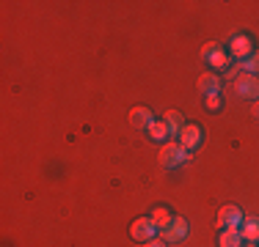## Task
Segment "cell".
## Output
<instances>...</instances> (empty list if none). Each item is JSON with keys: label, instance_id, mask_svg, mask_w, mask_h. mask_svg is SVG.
<instances>
[{"label": "cell", "instance_id": "19", "mask_svg": "<svg viewBox=\"0 0 259 247\" xmlns=\"http://www.w3.org/2000/svg\"><path fill=\"white\" fill-rule=\"evenodd\" d=\"M146 247H165V242H160V239H152V242H146Z\"/></svg>", "mask_w": 259, "mask_h": 247}, {"label": "cell", "instance_id": "11", "mask_svg": "<svg viewBox=\"0 0 259 247\" xmlns=\"http://www.w3.org/2000/svg\"><path fill=\"white\" fill-rule=\"evenodd\" d=\"M240 236H243V242H259V220H248L243 222V228H240Z\"/></svg>", "mask_w": 259, "mask_h": 247}, {"label": "cell", "instance_id": "21", "mask_svg": "<svg viewBox=\"0 0 259 247\" xmlns=\"http://www.w3.org/2000/svg\"><path fill=\"white\" fill-rule=\"evenodd\" d=\"M245 247H256V244H254V242H248V244H245Z\"/></svg>", "mask_w": 259, "mask_h": 247}, {"label": "cell", "instance_id": "20", "mask_svg": "<svg viewBox=\"0 0 259 247\" xmlns=\"http://www.w3.org/2000/svg\"><path fill=\"white\" fill-rule=\"evenodd\" d=\"M254 115H256V118H259V102L254 104Z\"/></svg>", "mask_w": 259, "mask_h": 247}, {"label": "cell", "instance_id": "6", "mask_svg": "<svg viewBox=\"0 0 259 247\" xmlns=\"http://www.w3.org/2000/svg\"><path fill=\"white\" fill-rule=\"evenodd\" d=\"M160 236H163V242H180V239H185L188 236V222H185V217H174V222L168 228L160 231Z\"/></svg>", "mask_w": 259, "mask_h": 247}, {"label": "cell", "instance_id": "18", "mask_svg": "<svg viewBox=\"0 0 259 247\" xmlns=\"http://www.w3.org/2000/svg\"><path fill=\"white\" fill-rule=\"evenodd\" d=\"M215 49H221V47H218V44H204V49H201V55H204V58H209V55H212Z\"/></svg>", "mask_w": 259, "mask_h": 247}, {"label": "cell", "instance_id": "2", "mask_svg": "<svg viewBox=\"0 0 259 247\" xmlns=\"http://www.w3.org/2000/svg\"><path fill=\"white\" fill-rule=\"evenodd\" d=\"M234 91L245 99H259V77L248 72H240L234 74Z\"/></svg>", "mask_w": 259, "mask_h": 247}, {"label": "cell", "instance_id": "5", "mask_svg": "<svg viewBox=\"0 0 259 247\" xmlns=\"http://www.w3.org/2000/svg\"><path fill=\"white\" fill-rule=\"evenodd\" d=\"M180 146L185 151H196V148L201 146V127H196V124H185L182 132H180Z\"/></svg>", "mask_w": 259, "mask_h": 247}, {"label": "cell", "instance_id": "10", "mask_svg": "<svg viewBox=\"0 0 259 247\" xmlns=\"http://www.w3.org/2000/svg\"><path fill=\"white\" fill-rule=\"evenodd\" d=\"M218 244L221 247H243V236H240V231H234V228H224L218 236Z\"/></svg>", "mask_w": 259, "mask_h": 247}, {"label": "cell", "instance_id": "1", "mask_svg": "<svg viewBox=\"0 0 259 247\" xmlns=\"http://www.w3.org/2000/svg\"><path fill=\"white\" fill-rule=\"evenodd\" d=\"M185 159H190V154L180 146V140H177V143H165L160 148V165H163V168H177Z\"/></svg>", "mask_w": 259, "mask_h": 247}, {"label": "cell", "instance_id": "4", "mask_svg": "<svg viewBox=\"0 0 259 247\" xmlns=\"http://www.w3.org/2000/svg\"><path fill=\"white\" fill-rule=\"evenodd\" d=\"M243 222H245V217H243V212H240L237 206H224L218 212V225L221 228H234V231H240Z\"/></svg>", "mask_w": 259, "mask_h": 247}, {"label": "cell", "instance_id": "15", "mask_svg": "<svg viewBox=\"0 0 259 247\" xmlns=\"http://www.w3.org/2000/svg\"><path fill=\"white\" fill-rule=\"evenodd\" d=\"M146 132H149L152 140H163V138H168V135H171L168 127H165V121H155L149 129H146Z\"/></svg>", "mask_w": 259, "mask_h": 247}, {"label": "cell", "instance_id": "7", "mask_svg": "<svg viewBox=\"0 0 259 247\" xmlns=\"http://www.w3.org/2000/svg\"><path fill=\"white\" fill-rule=\"evenodd\" d=\"M229 49H232L234 58H237V64H240V60H245L248 55H254V44H251L248 36H234V39L229 41Z\"/></svg>", "mask_w": 259, "mask_h": 247}, {"label": "cell", "instance_id": "3", "mask_svg": "<svg viewBox=\"0 0 259 247\" xmlns=\"http://www.w3.org/2000/svg\"><path fill=\"white\" fill-rule=\"evenodd\" d=\"M155 233H157V225L152 222V217H138L130 225V236L135 239V242H152L155 239Z\"/></svg>", "mask_w": 259, "mask_h": 247}, {"label": "cell", "instance_id": "14", "mask_svg": "<svg viewBox=\"0 0 259 247\" xmlns=\"http://www.w3.org/2000/svg\"><path fill=\"white\" fill-rule=\"evenodd\" d=\"M237 69L240 72H248V74H256L259 72V49H254V55H248L245 60H240Z\"/></svg>", "mask_w": 259, "mask_h": 247}, {"label": "cell", "instance_id": "8", "mask_svg": "<svg viewBox=\"0 0 259 247\" xmlns=\"http://www.w3.org/2000/svg\"><path fill=\"white\" fill-rule=\"evenodd\" d=\"M130 124L138 129H149L152 124H155V118H152V110L149 107H133L130 110Z\"/></svg>", "mask_w": 259, "mask_h": 247}, {"label": "cell", "instance_id": "12", "mask_svg": "<svg viewBox=\"0 0 259 247\" xmlns=\"http://www.w3.org/2000/svg\"><path fill=\"white\" fill-rule=\"evenodd\" d=\"M149 217H152V222L157 225V231H163V228H168L171 222H174V217H171V212H168V209H163V206H157L155 212L149 214Z\"/></svg>", "mask_w": 259, "mask_h": 247}, {"label": "cell", "instance_id": "13", "mask_svg": "<svg viewBox=\"0 0 259 247\" xmlns=\"http://www.w3.org/2000/svg\"><path fill=\"white\" fill-rule=\"evenodd\" d=\"M163 121H165V127H168V132H171V135H180V132H182V127H185L182 113H177V110H168Z\"/></svg>", "mask_w": 259, "mask_h": 247}, {"label": "cell", "instance_id": "16", "mask_svg": "<svg viewBox=\"0 0 259 247\" xmlns=\"http://www.w3.org/2000/svg\"><path fill=\"white\" fill-rule=\"evenodd\" d=\"M207 64L212 66V69H224V66L229 64V55H226L224 49H215V52H212V55H209V58H207Z\"/></svg>", "mask_w": 259, "mask_h": 247}, {"label": "cell", "instance_id": "17", "mask_svg": "<svg viewBox=\"0 0 259 247\" xmlns=\"http://www.w3.org/2000/svg\"><path fill=\"white\" fill-rule=\"evenodd\" d=\"M207 107H209V110H218V107H221V96H218V94L207 96Z\"/></svg>", "mask_w": 259, "mask_h": 247}, {"label": "cell", "instance_id": "9", "mask_svg": "<svg viewBox=\"0 0 259 247\" xmlns=\"http://www.w3.org/2000/svg\"><path fill=\"white\" fill-rule=\"evenodd\" d=\"M199 91H201V94H207V96L218 94V91H221V77L215 72H204L199 77Z\"/></svg>", "mask_w": 259, "mask_h": 247}]
</instances>
